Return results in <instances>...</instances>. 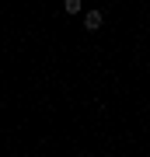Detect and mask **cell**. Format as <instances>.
<instances>
[{
	"instance_id": "6da1fadb",
	"label": "cell",
	"mask_w": 150,
	"mask_h": 157,
	"mask_svg": "<svg viewBox=\"0 0 150 157\" xmlns=\"http://www.w3.org/2000/svg\"><path fill=\"white\" fill-rule=\"evenodd\" d=\"M101 21H105V17H101V11H87V14H84V28H87V32H98Z\"/></svg>"
},
{
	"instance_id": "7a4b0ae2",
	"label": "cell",
	"mask_w": 150,
	"mask_h": 157,
	"mask_svg": "<svg viewBox=\"0 0 150 157\" xmlns=\"http://www.w3.org/2000/svg\"><path fill=\"white\" fill-rule=\"evenodd\" d=\"M63 7H67V14H80V0H63Z\"/></svg>"
}]
</instances>
